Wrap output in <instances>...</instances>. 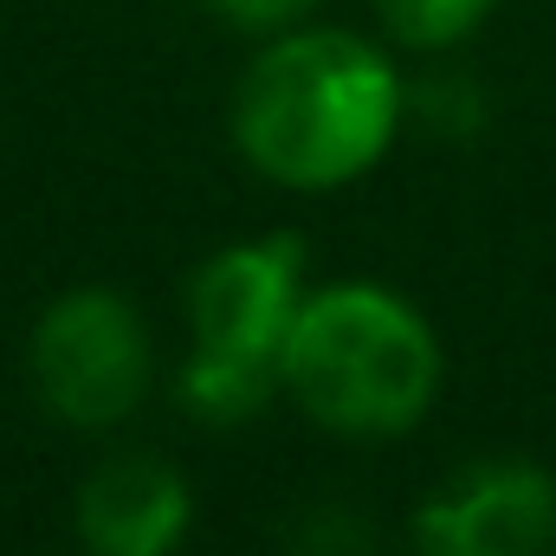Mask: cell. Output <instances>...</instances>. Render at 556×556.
Masks as SVG:
<instances>
[{"mask_svg": "<svg viewBox=\"0 0 556 556\" xmlns=\"http://www.w3.org/2000/svg\"><path fill=\"white\" fill-rule=\"evenodd\" d=\"M402 130V78L356 33H285L273 39L240 98L233 142L278 188H343L369 175Z\"/></svg>", "mask_w": 556, "mask_h": 556, "instance_id": "1", "label": "cell"}, {"mask_svg": "<svg viewBox=\"0 0 556 556\" xmlns=\"http://www.w3.org/2000/svg\"><path fill=\"white\" fill-rule=\"evenodd\" d=\"M33 389L65 427H117L149 389V330L117 291H65L33 324Z\"/></svg>", "mask_w": 556, "mask_h": 556, "instance_id": "3", "label": "cell"}, {"mask_svg": "<svg viewBox=\"0 0 556 556\" xmlns=\"http://www.w3.org/2000/svg\"><path fill=\"white\" fill-rule=\"evenodd\" d=\"M376 7H382L389 33H395L402 46H415V52L459 46V39L492 13V0H376Z\"/></svg>", "mask_w": 556, "mask_h": 556, "instance_id": "8", "label": "cell"}, {"mask_svg": "<svg viewBox=\"0 0 556 556\" xmlns=\"http://www.w3.org/2000/svg\"><path fill=\"white\" fill-rule=\"evenodd\" d=\"M240 33H285L298 13H311L317 0H214Z\"/></svg>", "mask_w": 556, "mask_h": 556, "instance_id": "9", "label": "cell"}, {"mask_svg": "<svg viewBox=\"0 0 556 556\" xmlns=\"http://www.w3.org/2000/svg\"><path fill=\"white\" fill-rule=\"evenodd\" d=\"M556 531V485L538 466H485L420 511L427 556H544Z\"/></svg>", "mask_w": 556, "mask_h": 556, "instance_id": "5", "label": "cell"}, {"mask_svg": "<svg viewBox=\"0 0 556 556\" xmlns=\"http://www.w3.org/2000/svg\"><path fill=\"white\" fill-rule=\"evenodd\" d=\"M298 304H304V247L291 233L253 240V247H227L188 285L194 343L220 350V356L273 363V369H278V350H285V330H291Z\"/></svg>", "mask_w": 556, "mask_h": 556, "instance_id": "4", "label": "cell"}, {"mask_svg": "<svg viewBox=\"0 0 556 556\" xmlns=\"http://www.w3.org/2000/svg\"><path fill=\"white\" fill-rule=\"evenodd\" d=\"M278 382L330 433H408L440 389V343L415 304L382 285L311 291L285 330Z\"/></svg>", "mask_w": 556, "mask_h": 556, "instance_id": "2", "label": "cell"}, {"mask_svg": "<svg viewBox=\"0 0 556 556\" xmlns=\"http://www.w3.org/2000/svg\"><path fill=\"white\" fill-rule=\"evenodd\" d=\"M273 363H247V356H220V350H194V363L181 369V382H175V395H181V408L201 420H214V427H227V420L253 415L266 395H273Z\"/></svg>", "mask_w": 556, "mask_h": 556, "instance_id": "7", "label": "cell"}, {"mask_svg": "<svg viewBox=\"0 0 556 556\" xmlns=\"http://www.w3.org/2000/svg\"><path fill=\"white\" fill-rule=\"evenodd\" d=\"M188 525L194 492L155 453H117L78 485V538L91 556H175Z\"/></svg>", "mask_w": 556, "mask_h": 556, "instance_id": "6", "label": "cell"}]
</instances>
